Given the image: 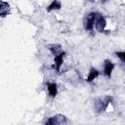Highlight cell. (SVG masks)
I'll list each match as a JSON object with an SVG mask.
<instances>
[{"label": "cell", "instance_id": "6da1fadb", "mask_svg": "<svg viewBox=\"0 0 125 125\" xmlns=\"http://www.w3.org/2000/svg\"><path fill=\"white\" fill-rule=\"evenodd\" d=\"M111 101H112V98L109 97V96H105L104 98L97 99L95 101V109H96V111L98 113L104 112L107 108V106H108L109 103H111Z\"/></svg>", "mask_w": 125, "mask_h": 125}, {"label": "cell", "instance_id": "7a4b0ae2", "mask_svg": "<svg viewBox=\"0 0 125 125\" xmlns=\"http://www.w3.org/2000/svg\"><path fill=\"white\" fill-rule=\"evenodd\" d=\"M96 16L97 13H90L85 17L84 20V26L87 30L92 31L94 28V24H95V20H96Z\"/></svg>", "mask_w": 125, "mask_h": 125}, {"label": "cell", "instance_id": "3957f363", "mask_svg": "<svg viewBox=\"0 0 125 125\" xmlns=\"http://www.w3.org/2000/svg\"><path fill=\"white\" fill-rule=\"evenodd\" d=\"M106 25V21L103 15L97 14L96 20H95V26L99 32H104V27Z\"/></svg>", "mask_w": 125, "mask_h": 125}, {"label": "cell", "instance_id": "277c9868", "mask_svg": "<svg viewBox=\"0 0 125 125\" xmlns=\"http://www.w3.org/2000/svg\"><path fill=\"white\" fill-rule=\"evenodd\" d=\"M65 56V52H62L61 54H59L58 56H56L54 58V64H53V67L59 72L61 70V66L63 62V58Z\"/></svg>", "mask_w": 125, "mask_h": 125}, {"label": "cell", "instance_id": "5b68a950", "mask_svg": "<svg viewBox=\"0 0 125 125\" xmlns=\"http://www.w3.org/2000/svg\"><path fill=\"white\" fill-rule=\"evenodd\" d=\"M64 120H65L64 116L56 115V116H52V117L48 118L46 123H45V125H61Z\"/></svg>", "mask_w": 125, "mask_h": 125}, {"label": "cell", "instance_id": "8992f818", "mask_svg": "<svg viewBox=\"0 0 125 125\" xmlns=\"http://www.w3.org/2000/svg\"><path fill=\"white\" fill-rule=\"evenodd\" d=\"M113 68H114V64H113L110 61H108V60L104 61V73L107 77L110 78L111 73H112V71H113Z\"/></svg>", "mask_w": 125, "mask_h": 125}, {"label": "cell", "instance_id": "52a82bcc", "mask_svg": "<svg viewBox=\"0 0 125 125\" xmlns=\"http://www.w3.org/2000/svg\"><path fill=\"white\" fill-rule=\"evenodd\" d=\"M99 75H100V71L97 70L95 67H91L90 70H89V74H88L86 80H87V82H92V81H94V79H96Z\"/></svg>", "mask_w": 125, "mask_h": 125}, {"label": "cell", "instance_id": "ba28073f", "mask_svg": "<svg viewBox=\"0 0 125 125\" xmlns=\"http://www.w3.org/2000/svg\"><path fill=\"white\" fill-rule=\"evenodd\" d=\"M47 89H48L50 97L55 98L57 96L58 90H57V85L55 83H47Z\"/></svg>", "mask_w": 125, "mask_h": 125}, {"label": "cell", "instance_id": "9c48e42d", "mask_svg": "<svg viewBox=\"0 0 125 125\" xmlns=\"http://www.w3.org/2000/svg\"><path fill=\"white\" fill-rule=\"evenodd\" d=\"M9 9H10V6L7 2L0 1V16L1 17L6 16L9 13Z\"/></svg>", "mask_w": 125, "mask_h": 125}, {"label": "cell", "instance_id": "30bf717a", "mask_svg": "<svg viewBox=\"0 0 125 125\" xmlns=\"http://www.w3.org/2000/svg\"><path fill=\"white\" fill-rule=\"evenodd\" d=\"M49 50L52 52V54L54 55V57H56L59 54H61L62 52H63L62 49V47H61V45H50L49 46Z\"/></svg>", "mask_w": 125, "mask_h": 125}, {"label": "cell", "instance_id": "8fae6325", "mask_svg": "<svg viewBox=\"0 0 125 125\" xmlns=\"http://www.w3.org/2000/svg\"><path fill=\"white\" fill-rule=\"evenodd\" d=\"M61 8H62L61 2L55 0V1H53V2L48 6L47 11H48V12H51V11H54V10H59V9H61Z\"/></svg>", "mask_w": 125, "mask_h": 125}, {"label": "cell", "instance_id": "7c38bea8", "mask_svg": "<svg viewBox=\"0 0 125 125\" xmlns=\"http://www.w3.org/2000/svg\"><path fill=\"white\" fill-rule=\"evenodd\" d=\"M115 55L121 60L122 62H125V53H124V52H117V53H115Z\"/></svg>", "mask_w": 125, "mask_h": 125}]
</instances>
